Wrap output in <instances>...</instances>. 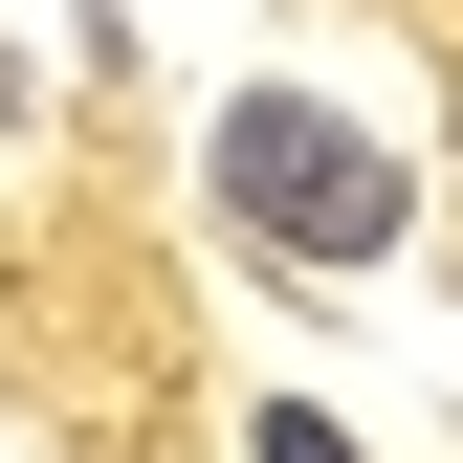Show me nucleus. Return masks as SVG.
<instances>
[{"label":"nucleus","instance_id":"nucleus-1","mask_svg":"<svg viewBox=\"0 0 463 463\" xmlns=\"http://www.w3.org/2000/svg\"><path fill=\"white\" fill-rule=\"evenodd\" d=\"M221 221L287 265H397V221H420V177L354 133V110H309V89H243L221 110Z\"/></svg>","mask_w":463,"mask_h":463},{"label":"nucleus","instance_id":"nucleus-2","mask_svg":"<svg viewBox=\"0 0 463 463\" xmlns=\"http://www.w3.org/2000/svg\"><path fill=\"white\" fill-rule=\"evenodd\" d=\"M265 463H354V441H331V420H265Z\"/></svg>","mask_w":463,"mask_h":463}]
</instances>
